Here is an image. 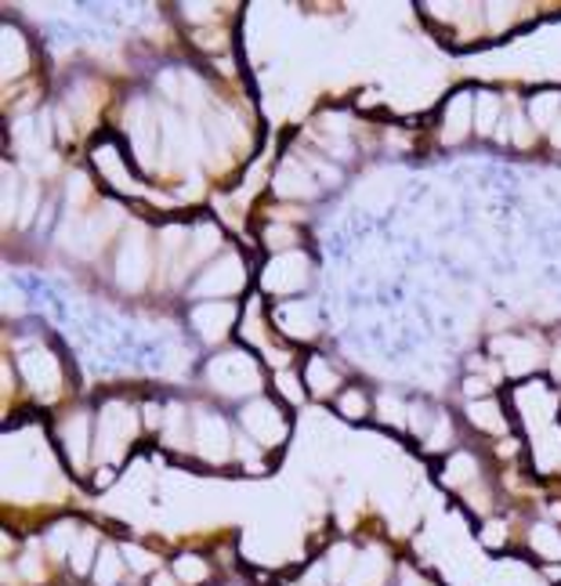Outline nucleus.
<instances>
[{
  "instance_id": "1",
  "label": "nucleus",
  "mask_w": 561,
  "mask_h": 586,
  "mask_svg": "<svg viewBox=\"0 0 561 586\" xmlns=\"http://www.w3.org/2000/svg\"><path fill=\"white\" fill-rule=\"evenodd\" d=\"M243 424L268 445H272V438H283V424L276 420L272 405H251V410L243 413Z\"/></svg>"
},
{
  "instance_id": "2",
  "label": "nucleus",
  "mask_w": 561,
  "mask_h": 586,
  "mask_svg": "<svg viewBox=\"0 0 561 586\" xmlns=\"http://www.w3.org/2000/svg\"><path fill=\"white\" fill-rule=\"evenodd\" d=\"M199 445H204V456L210 460H221L224 453V427L218 420H210V416L199 420Z\"/></svg>"
},
{
  "instance_id": "3",
  "label": "nucleus",
  "mask_w": 561,
  "mask_h": 586,
  "mask_svg": "<svg viewBox=\"0 0 561 586\" xmlns=\"http://www.w3.org/2000/svg\"><path fill=\"white\" fill-rule=\"evenodd\" d=\"M380 576H385V561H380V554H369L355 565V576L347 579V586H377Z\"/></svg>"
},
{
  "instance_id": "4",
  "label": "nucleus",
  "mask_w": 561,
  "mask_h": 586,
  "mask_svg": "<svg viewBox=\"0 0 561 586\" xmlns=\"http://www.w3.org/2000/svg\"><path fill=\"white\" fill-rule=\"evenodd\" d=\"M533 547L540 550L544 558H561V533L551 525H540L533 533Z\"/></svg>"
},
{
  "instance_id": "5",
  "label": "nucleus",
  "mask_w": 561,
  "mask_h": 586,
  "mask_svg": "<svg viewBox=\"0 0 561 586\" xmlns=\"http://www.w3.org/2000/svg\"><path fill=\"white\" fill-rule=\"evenodd\" d=\"M117 576H120V561H117L112 550H106L102 561H98V569H95V579H98V586H112V583H117Z\"/></svg>"
},
{
  "instance_id": "6",
  "label": "nucleus",
  "mask_w": 561,
  "mask_h": 586,
  "mask_svg": "<svg viewBox=\"0 0 561 586\" xmlns=\"http://www.w3.org/2000/svg\"><path fill=\"white\" fill-rule=\"evenodd\" d=\"M178 576L185 583H199V579H207V565L199 558H182L178 561Z\"/></svg>"
},
{
  "instance_id": "7",
  "label": "nucleus",
  "mask_w": 561,
  "mask_h": 586,
  "mask_svg": "<svg viewBox=\"0 0 561 586\" xmlns=\"http://www.w3.org/2000/svg\"><path fill=\"white\" fill-rule=\"evenodd\" d=\"M65 442H70L76 464H84V420H73V427H65Z\"/></svg>"
},
{
  "instance_id": "8",
  "label": "nucleus",
  "mask_w": 561,
  "mask_h": 586,
  "mask_svg": "<svg viewBox=\"0 0 561 586\" xmlns=\"http://www.w3.org/2000/svg\"><path fill=\"white\" fill-rule=\"evenodd\" d=\"M471 420L478 427H489V431H500V420H497V410H492V405H471Z\"/></svg>"
},
{
  "instance_id": "9",
  "label": "nucleus",
  "mask_w": 561,
  "mask_h": 586,
  "mask_svg": "<svg viewBox=\"0 0 561 586\" xmlns=\"http://www.w3.org/2000/svg\"><path fill=\"white\" fill-rule=\"evenodd\" d=\"M308 377H312V384H316V391H330V388L337 384V377L327 374V369H322V363H312Z\"/></svg>"
},
{
  "instance_id": "10",
  "label": "nucleus",
  "mask_w": 561,
  "mask_h": 586,
  "mask_svg": "<svg viewBox=\"0 0 561 586\" xmlns=\"http://www.w3.org/2000/svg\"><path fill=\"white\" fill-rule=\"evenodd\" d=\"M464 471H475V460H471V456H456L453 464H449V481H453V486H456V481H464L467 478Z\"/></svg>"
},
{
  "instance_id": "11",
  "label": "nucleus",
  "mask_w": 561,
  "mask_h": 586,
  "mask_svg": "<svg viewBox=\"0 0 561 586\" xmlns=\"http://www.w3.org/2000/svg\"><path fill=\"white\" fill-rule=\"evenodd\" d=\"M127 558H131V565L138 569V572H145V569H153V558L145 554V550H138V547H127Z\"/></svg>"
},
{
  "instance_id": "12",
  "label": "nucleus",
  "mask_w": 561,
  "mask_h": 586,
  "mask_svg": "<svg viewBox=\"0 0 561 586\" xmlns=\"http://www.w3.org/2000/svg\"><path fill=\"white\" fill-rule=\"evenodd\" d=\"M363 410H366L363 394H347V399H344V413L347 416H363Z\"/></svg>"
},
{
  "instance_id": "13",
  "label": "nucleus",
  "mask_w": 561,
  "mask_h": 586,
  "mask_svg": "<svg viewBox=\"0 0 561 586\" xmlns=\"http://www.w3.org/2000/svg\"><path fill=\"white\" fill-rule=\"evenodd\" d=\"M22 572H26L29 579H37V576H40V569H37V558L29 554V558H26V565H22Z\"/></svg>"
},
{
  "instance_id": "14",
  "label": "nucleus",
  "mask_w": 561,
  "mask_h": 586,
  "mask_svg": "<svg viewBox=\"0 0 561 586\" xmlns=\"http://www.w3.org/2000/svg\"><path fill=\"white\" fill-rule=\"evenodd\" d=\"M486 533H489V536H486V539H489V544H500V533H503V528H500V525H489V528H486Z\"/></svg>"
},
{
  "instance_id": "15",
  "label": "nucleus",
  "mask_w": 561,
  "mask_h": 586,
  "mask_svg": "<svg viewBox=\"0 0 561 586\" xmlns=\"http://www.w3.org/2000/svg\"><path fill=\"white\" fill-rule=\"evenodd\" d=\"M153 586H174V579H171V576H156Z\"/></svg>"
}]
</instances>
